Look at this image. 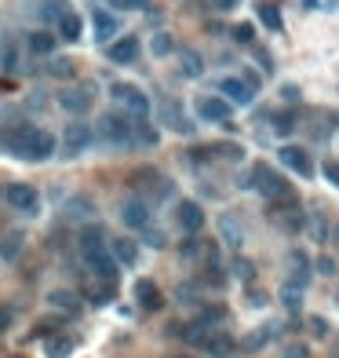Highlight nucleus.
<instances>
[{
  "label": "nucleus",
  "mask_w": 339,
  "mask_h": 358,
  "mask_svg": "<svg viewBox=\"0 0 339 358\" xmlns=\"http://www.w3.org/2000/svg\"><path fill=\"white\" fill-rule=\"evenodd\" d=\"M81 256H84V263H88L102 281H113V278H117V263H113V256H110V249H106V238H102L99 227H88L84 234H81Z\"/></svg>",
  "instance_id": "f257e3e1"
},
{
  "label": "nucleus",
  "mask_w": 339,
  "mask_h": 358,
  "mask_svg": "<svg viewBox=\"0 0 339 358\" xmlns=\"http://www.w3.org/2000/svg\"><path fill=\"white\" fill-rule=\"evenodd\" d=\"M11 150L26 161H48L59 147H55V135L44 132V128H19L11 135Z\"/></svg>",
  "instance_id": "f03ea898"
},
{
  "label": "nucleus",
  "mask_w": 339,
  "mask_h": 358,
  "mask_svg": "<svg viewBox=\"0 0 339 358\" xmlns=\"http://www.w3.org/2000/svg\"><path fill=\"white\" fill-rule=\"evenodd\" d=\"M95 132L106 139V143H113V147L132 143V121H128L124 113H102L99 124H95Z\"/></svg>",
  "instance_id": "7ed1b4c3"
},
{
  "label": "nucleus",
  "mask_w": 339,
  "mask_h": 358,
  "mask_svg": "<svg viewBox=\"0 0 339 358\" xmlns=\"http://www.w3.org/2000/svg\"><path fill=\"white\" fill-rule=\"evenodd\" d=\"M4 201L15 212H26V216L41 212V194H37V187H30V183H8L4 187Z\"/></svg>",
  "instance_id": "20e7f679"
},
{
  "label": "nucleus",
  "mask_w": 339,
  "mask_h": 358,
  "mask_svg": "<svg viewBox=\"0 0 339 358\" xmlns=\"http://www.w3.org/2000/svg\"><path fill=\"white\" fill-rule=\"evenodd\" d=\"M110 95H113L117 102H124V110L132 113L135 121H142V117H150V99L142 95V92H135L132 84H113V88H110Z\"/></svg>",
  "instance_id": "39448f33"
},
{
  "label": "nucleus",
  "mask_w": 339,
  "mask_h": 358,
  "mask_svg": "<svg viewBox=\"0 0 339 358\" xmlns=\"http://www.w3.org/2000/svg\"><path fill=\"white\" fill-rule=\"evenodd\" d=\"M175 223H179V230L186 238H197L201 230H204V209L197 201H182L179 209H175Z\"/></svg>",
  "instance_id": "423d86ee"
},
{
  "label": "nucleus",
  "mask_w": 339,
  "mask_h": 358,
  "mask_svg": "<svg viewBox=\"0 0 339 358\" xmlns=\"http://www.w3.org/2000/svg\"><path fill=\"white\" fill-rule=\"evenodd\" d=\"M255 77L249 73L241 81V77H223V81H219V92H223V99H230V102H252L255 99Z\"/></svg>",
  "instance_id": "0eeeda50"
},
{
  "label": "nucleus",
  "mask_w": 339,
  "mask_h": 358,
  "mask_svg": "<svg viewBox=\"0 0 339 358\" xmlns=\"http://www.w3.org/2000/svg\"><path fill=\"white\" fill-rule=\"evenodd\" d=\"M255 183H259V190H263V198H267V201H289V198H292V187H289V179H284V176H278V172H267V169H259Z\"/></svg>",
  "instance_id": "6e6552de"
},
{
  "label": "nucleus",
  "mask_w": 339,
  "mask_h": 358,
  "mask_svg": "<svg viewBox=\"0 0 339 358\" xmlns=\"http://www.w3.org/2000/svg\"><path fill=\"white\" fill-rule=\"evenodd\" d=\"M91 139H95V132H91L88 124H81V121H70L66 128H62V147H66V153H81V150H88Z\"/></svg>",
  "instance_id": "1a4fd4ad"
},
{
  "label": "nucleus",
  "mask_w": 339,
  "mask_h": 358,
  "mask_svg": "<svg viewBox=\"0 0 339 358\" xmlns=\"http://www.w3.org/2000/svg\"><path fill=\"white\" fill-rule=\"evenodd\" d=\"M121 223H124L128 230H146V227H150V205L142 201V198L124 201V205H121Z\"/></svg>",
  "instance_id": "9d476101"
},
{
  "label": "nucleus",
  "mask_w": 339,
  "mask_h": 358,
  "mask_svg": "<svg viewBox=\"0 0 339 358\" xmlns=\"http://www.w3.org/2000/svg\"><path fill=\"white\" fill-rule=\"evenodd\" d=\"M132 183H135L139 190H150L153 198H168V194H172V179H164L157 169H139Z\"/></svg>",
  "instance_id": "9b49d317"
},
{
  "label": "nucleus",
  "mask_w": 339,
  "mask_h": 358,
  "mask_svg": "<svg viewBox=\"0 0 339 358\" xmlns=\"http://www.w3.org/2000/svg\"><path fill=\"white\" fill-rule=\"evenodd\" d=\"M197 113H201V121H215V124H223L230 121V102L226 99H219V95H201L197 102Z\"/></svg>",
  "instance_id": "f8f14e48"
},
{
  "label": "nucleus",
  "mask_w": 339,
  "mask_h": 358,
  "mask_svg": "<svg viewBox=\"0 0 339 358\" xmlns=\"http://www.w3.org/2000/svg\"><path fill=\"white\" fill-rule=\"evenodd\" d=\"M281 164L299 176H314V161H310V153L303 147H281Z\"/></svg>",
  "instance_id": "ddd939ff"
},
{
  "label": "nucleus",
  "mask_w": 339,
  "mask_h": 358,
  "mask_svg": "<svg viewBox=\"0 0 339 358\" xmlns=\"http://www.w3.org/2000/svg\"><path fill=\"white\" fill-rule=\"evenodd\" d=\"M59 106L66 110V113H88L91 95L81 92V88H62V92H59Z\"/></svg>",
  "instance_id": "4468645a"
},
{
  "label": "nucleus",
  "mask_w": 339,
  "mask_h": 358,
  "mask_svg": "<svg viewBox=\"0 0 339 358\" xmlns=\"http://www.w3.org/2000/svg\"><path fill=\"white\" fill-rule=\"evenodd\" d=\"M139 59V41L135 37H121L117 44H110V62H117V66H128V62Z\"/></svg>",
  "instance_id": "2eb2a0df"
},
{
  "label": "nucleus",
  "mask_w": 339,
  "mask_h": 358,
  "mask_svg": "<svg viewBox=\"0 0 339 358\" xmlns=\"http://www.w3.org/2000/svg\"><path fill=\"white\" fill-rule=\"evenodd\" d=\"M106 249H110V256H113V263H124V267H132V263L139 260V245H135L132 238H113Z\"/></svg>",
  "instance_id": "dca6fc26"
},
{
  "label": "nucleus",
  "mask_w": 339,
  "mask_h": 358,
  "mask_svg": "<svg viewBox=\"0 0 339 358\" xmlns=\"http://www.w3.org/2000/svg\"><path fill=\"white\" fill-rule=\"evenodd\" d=\"M91 30H95V41H110V37L117 33V19L110 15V11L95 8L91 11Z\"/></svg>",
  "instance_id": "f3484780"
},
{
  "label": "nucleus",
  "mask_w": 339,
  "mask_h": 358,
  "mask_svg": "<svg viewBox=\"0 0 339 358\" xmlns=\"http://www.w3.org/2000/svg\"><path fill=\"white\" fill-rule=\"evenodd\" d=\"M135 300L142 303V311H157V307H161V292H157V285H153L150 278H142V281H135Z\"/></svg>",
  "instance_id": "a211bd4d"
},
{
  "label": "nucleus",
  "mask_w": 339,
  "mask_h": 358,
  "mask_svg": "<svg viewBox=\"0 0 339 358\" xmlns=\"http://www.w3.org/2000/svg\"><path fill=\"white\" fill-rule=\"evenodd\" d=\"M55 26H59V37H62V41H66V44L81 41V19H77L70 8H66V11H62V15L55 19Z\"/></svg>",
  "instance_id": "6ab92c4d"
},
{
  "label": "nucleus",
  "mask_w": 339,
  "mask_h": 358,
  "mask_svg": "<svg viewBox=\"0 0 339 358\" xmlns=\"http://www.w3.org/2000/svg\"><path fill=\"white\" fill-rule=\"evenodd\" d=\"M132 139H135L139 147H157L161 132L150 124V117H142V121H135V124H132Z\"/></svg>",
  "instance_id": "aec40b11"
},
{
  "label": "nucleus",
  "mask_w": 339,
  "mask_h": 358,
  "mask_svg": "<svg viewBox=\"0 0 339 358\" xmlns=\"http://www.w3.org/2000/svg\"><path fill=\"white\" fill-rule=\"evenodd\" d=\"M179 66H182V73H186V77H201L204 73V59L197 55V51H182Z\"/></svg>",
  "instance_id": "412c9836"
},
{
  "label": "nucleus",
  "mask_w": 339,
  "mask_h": 358,
  "mask_svg": "<svg viewBox=\"0 0 339 358\" xmlns=\"http://www.w3.org/2000/svg\"><path fill=\"white\" fill-rule=\"evenodd\" d=\"M30 48L37 51V55H51V51H55V37L51 33H44V30H37V33H30Z\"/></svg>",
  "instance_id": "4be33fe9"
},
{
  "label": "nucleus",
  "mask_w": 339,
  "mask_h": 358,
  "mask_svg": "<svg viewBox=\"0 0 339 358\" xmlns=\"http://www.w3.org/2000/svg\"><path fill=\"white\" fill-rule=\"evenodd\" d=\"M48 73L59 77V81H66V77H73V62L70 59H59V55H48Z\"/></svg>",
  "instance_id": "5701e85b"
},
{
  "label": "nucleus",
  "mask_w": 339,
  "mask_h": 358,
  "mask_svg": "<svg viewBox=\"0 0 339 358\" xmlns=\"http://www.w3.org/2000/svg\"><path fill=\"white\" fill-rule=\"evenodd\" d=\"M161 106H164V121H168V124H172V128H179V132H190V124L179 117V106H175L172 99H164Z\"/></svg>",
  "instance_id": "b1692460"
},
{
  "label": "nucleus",
  "mask_w": 339,
  "mask_h": 358,
  "mask_svg": "<svg viewBox=\"0 0 339 358\" xmlns=\"http://www.w3.org/2000/svg\"><path fill=\"white\" fill-rule=\"evenodd\" d=\"M259 19H263L267 26H270V30H281V8L278 4H259Z\"/></svg>",
  "instance_id": "393cba45"
},
{
  "label": "nucleus",
  "mask_w": 339,
  "mask_h": 358,
  "mask_svg": "<svg viewBox=\"0 0 339 358\" xmlns=\"http://www.w3.org/2000/svg\"><path fill=\"white\" fill-rule=\"evenodd\" d=\"M219 227H223V234H226V241L230 245H241V227H238V220H233V216H223V220H219Z\"/></svg>",
  "instance_id": "a878e982"
},
{
  "label": "nucleus",
  "mask_w": 339,
  "mask_h": 358,
  "mask_svg": "<svg viewBox=\"0 0 339 358\" xmlns=\"http://www.w3.org/2000/svg\"><path fill=\"white\" fill-rule=\"evenodd\" d=\"M172 37H168V33H153L150 37V51H153V55H172Z\"/></svg>",
  "instance_id": "bb28decb"
},
{
  "label": "nucleus",
  "mask_w": 339,
  "mask_h": 358,
  "mask_svg": "<svg viewBox=\"0 0 339 358\" xmlns=\"http://www.w3.org/2000/svg\"><path fill=\"white\" fill-rule=\"evenodd\" d=\"M22 249V234H11L8 241H0V260H15Z\"/></svg>",
  "instance_id": "cd10ccee"
},
{
  "label": "nucleus",
  "mask_w": 339,
  "mask_h": 358,
  "mask_svg": "<svg viewBox=\"0 0 339 358\" xmlns=\"http://www.w3.org/2000/svg\"><path fill=\"white\" fill-rule=\"evenodd\" d=\"M70 351H73V343H70V340H62V337L48 343V355H51V358H66Z\"/></svg>",
  "instance_id": "c85d7f7f"
},
{
  "label": "nucleus",
  "mask_w": 339,
  "mask_h": 358,
  "mask_svg": "<svg viewBox=\"0 0 339 358\" xmlns=\"http://www.w3.org/2000/svg\"><path fill=\"white\" fill-rule=\"evenodd\" d=\"M48 300L55 303V307H66V311H77V296H73V292H51Z\"/></svg>",
  "instance_id": "c756f323"
},
{
  "label": "nucleus",
  "mask_w": 339,
  "mask_h": 358,
  "mask_svg": "<svg viewBox=\"0 0 339 358\" xmlns=\"http://www.w3.org/2000/svg\"><path fill=\"white\" fill-rule=\"evenodd\" d=\"M252 37H255L252 22H241V26H233V41H238V44H252Z\"/></svg>",
  "instance_id": "7c9ffc66"
},
{
  "label": "nucleus",
  "mask_w": 339,
  "mask_h": 358,
  "mask_svg": "<svg viewBox=\"0 0 339 358\" xmlns=\"http://www.w3.org/2000/svg\"><path fill=\"white\" fill-rule=\"evenodd\" d=\"M270 340V329H255L252 332V337L249 340H244V348H249V351H259V348H263V343Z\"/></svg>",
  "instance_id": "2f4dec72"
},
{
  "label": "nucleus",
  "mask_w": 339,
  "mask_h": 358,
  "mask_svg": "<svg viewBox=\"0 0 339 358\" xmlns=\"http://www.w3.org/2000/svg\"><path fill=\"white\" fill-rule=\"evenodd\" d=\"M19 66V55H15V41L4 37V70H15Z\"/></svg>",
  "instance_id": "473e14b6"
},
{
  "label": "nucleus",
  "mask_w": 339,
  "mask_h": 358,
  "mask_svg": "<svg viewBox=\"0 0 339 358\" xmlns=\"http://www.w3.org/2000/svg\"><path fill=\"white\" fill-rule=\"evenodd\" d=\"M110 4L117 11H139V8H146V0H110Z\"/></svg>",
  "instance_id": "72a5a7b5"
},
{
  "label": "nucleus",
  "mask_w": 339,
  "mask_h": 358,
  "mask_svg": "<svg viewBox=\"0 0 339 358\" xmlns=\"http://www.w3.org/2000/svg\"><path fill=\"white\" fill-rule=\"evenodd\" d=\"M325 176H329V179H332V183L339 187V164H325Z\"/></svg>",
  "instance_id": "f704fd0d"
},
{
  "label": "nucleus",
  "mask_w": 339,
  "mask_h": 358,
  "mask_svg": "<svg viewBox=\"0 0 339 358\" xmlns=\"http://www.w3.org/2000/svg\"><path fill=\"white\" fill-rule=\"evenodd\" d=\"M219 153H223V158H241L238 147H219Z\"/></svg>",
  "instance_id": "c9c22d12"
},
{
  "label": "nucleus",
  "mask_w": 339,
  "mask_h": 358,
  "mask_svg": "<svg viewBox=\"0 0 339 358\" xmlns=\"http://www.w3.org/2000/svg\"><path fill=\"white\" fill-rule=\"evenodd\" d=\"M11 326V311H0V329H8Z\"/></svg>",
  "instance_id": "e433bc0d"
},
{
  "label": "nucleus",
  "mask_w": 339,
  "mask_h": 358,
  "mask_svg": "<svg viewBox=\"0 0 339 358\" xmlns=\"http://www.w3.org/2000/svg\"><path fill=\"white\" fill-rule=\"evenodd\" d=\"M233 4H238V0H215V8H223V11H230Z\"/></svg>",
  "instance_id": "4c0bfd02"
}]
</instances>
